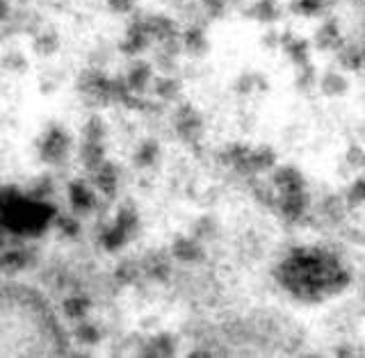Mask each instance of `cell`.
<instances>
[{
  "label": "cell",
  "instance_id": "6da1fadb",
  "mask_svg": "<svg viewBox=\"0 0 365 358\" xmlns=\"http://www.w3.org/2000/svg\"><path fill=\"white\" fill-rule=\"evenodd\" d=\"M283 285L297 297L315 299L340 283V265L322 251H302L283 262Z\"/></svg>",
  "mask_w": 365,
  "mask_h": 358
},
{
  "label": "cell",
  "instance_id": "7a4b0ae2",
  "mask_svg": "<svg viewBox=\"0 0 365 358\" xmlns=\"http://www.w3.org/2000/svg\"><path fill=\"white\" fill-rule=\"evenodd\" d=\"M53 210L39 201L21 199L16 194H0V224L11 233L34 235L51 222Z\"/></svg>",
  "mask_w": 365,
  "mask_h": 358
}]
</instances>
